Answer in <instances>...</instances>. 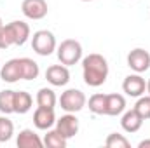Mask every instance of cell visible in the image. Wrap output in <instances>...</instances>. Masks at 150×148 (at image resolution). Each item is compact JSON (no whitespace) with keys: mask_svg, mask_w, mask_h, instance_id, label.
<instances>
[{"mask_svg":"<svg viewBox=\"0 0 150 148\" xmlns=\"http://www.w3.org/2000/svg\"><path fill=\"white\" fill-rule=\"evenodd\" d=\"M82 77L89 87H100L108 78V61L101 54H89L82 59Z\"/></svg>","mask_w":150,"mask_h":148,"instance_id":"cell-1","label":"cell"},{"mask_svg":"<svg viewBox=\"0 0 150 148\" xmlns=\"http://www.w3.org/2000/svg\"><path fill=\"white\" fill-rule=\"evenodd\" d=\"M30 38V26L25 21H11L0 26V49H9L11 45H25Z\"/></svg>","mask_w":150,"mask_h":148,"instance_id":"cell-2","label":"cell"},{"mask_svg":"<svg viewBox=\"0 0 150 148\" xmlns=\"http://www.w3.org/2000/svg\"><path fill=\"white\" fill-rule=\"evenodd\" d=\"M56 54H58V59L61 65L72 66L82 59V45H80V42H77L74 38H67L56 47Z\"/></svg>","mask_w":150,"mask_h":148,"instance_id":"cell-3","label":"cell"},{"mask_svg":"<svg viewBox=\"0 0 150 148\" xmlns=\"http://www.w3.org/2000/svg\"><path fill=\"white\" fill-rule=\"evenodd\" d=\"M56 37L49 30H38L32 37V49L38 56H51L56 51Z\"/></svg>","mask_w":150,"mask_h":148,"instance_id":"cell-4","label":"cell"},{"mask_svg":"<svg viewBox=\"0 0 150 148\" xmlns=\"http://www.w3.org/2000/svg\"><path fill=\"white\" fill-rule=\"evenodd\" d=\"M87 99H86V94L80 91V89H67L65 92H61V98H59V105L61 108L68 113H77L86 106Z\"/></svg>","mask_w":150,"mask_h":148,"instance_id":"cell-5","label":"cell"},{"mask_svg":"<svg viewBox=\"0 0 150 148\" xmlns=\"http://www.w3.org/2000/svg\"><path fill=\"white\" fill-rule=\"evenodd\" d=\"M127 66L134 72V73H143L150 68V52L136 47L127 54Z\"/></svg>","mask_w":150,"mask_h":148,"instance_id":"cell-6","label":"cell"},{"mask_svg":"<svg viewBox=\"0 0 150 148\" xmlns=\"http://www.w3.org/2000/svg\"><path fill=\"white\" fill-rule=\"evenodd\" d=\"M122 91L131 96V98H140L145 94L147 91V80L142 77L140 73H133V75H127L122 82Z\"/></svg>","mask_w":150,"mask_h":148,"instance_id":"cell-7","label":"cell"},{"mask_svg":"<svg viewBox=\"0 0 150 148\" xmlns=\"http://www.w3.org/2000/svg\"><path fill=\"white\" fill-rule=\"evenodd\" d=\"M21 11H23L25 18L38 21V19H44L47 16L49 7H47V2L45 0H23Z\"/></svg>","mask_w":150,"mask_h":148,"instance_id":"cell-8","label":"cell"},{"mask_svg":"<svg viewBox=\"0 0 150 148\" xmlns=\"http://www.w3.org/2000/svg\"><path fill=\"white\" fill-rule=\"evenodd\" d=\"M56 131L67 140L74 138L79 132V118L75 117V113L67 111V115H61L59 118H56Z\"/></svg>","mask_w":150,"mask_h":148,"instance_id":"cell-9","label":"cell"},{"mask_svg":"<svg viewBox=\"0 0 150 148\" xmlns=\"http://www.w3.org/2000/svg\"><path fill=\"white\" fill-rule=\"evenodd\" d=\"M45 80L54 87H63L70 82V72L65 65H52L45 70Z\"/></svg>","mask_w":150,"mask_h":148,"instance_id":"cell-10","label":"cell"},{"mask_svg":"<svg viewBox=\"0 0 150 148\" xmlns=\"http://www.w3.org/2000/svg\"><path fill=\"white\" fill-rule=\"evenodd\" d=\"M56 124V113L54 108H45V106H37L33 113V125L40 131H47Z\"/></svg>","mask_w":150,"mask_h":148,"instance_id":"cell-11","label":"cell"},{"mask_svg":"<svg viewBox=\"0 0 150 148\" xmlns=\"http://www.w3.org/2000/svg\"><path fill=\"white\" fill-rule=\"evenodd\" d=\"M120 125H122V129H124L126 132L133 134V132H138V131L142 129L143 118H142V115H140L138 111L133 108V110L124 111V115H122V118H120Z\"/></svg>","mask_w":150,"mask_h":148,"instance_id":"cell-12","label":"cell"},{"mask_svg":"<svg viewBox=\"0 0 150 148\" xmlns=\"http://www.w3.org/2000/svg\"><path fill=\"white\" fill-rule=\"evenodd\" d=\"M16 145L19 148H42L44 147V140H40V136L33 129H23L18 134Z\"/></svg>","mask_w":150,"mask_h":148,"instance_id":"cell-13","label":"cell"},{"mask_svg":"<svg viewBox=\"0 0 150 148\" xmlns=\"http://www.w3.org/2000/svg\"><path fill=\"white\" fill-rule=\"evenodd\" d=\"M0 78L4 82L14 84L18 80H21V68H19V58L9 59L2 68H0Z\"/></svg>","mask_w":150,"mask_h":148,"instance_id":"cell-14","label":"cell"},{"mask_svg":"<svg viewBox=\"0 0 150 148\" xmlns=\"http://www.w3.org/2000/svg\"><path fill=\"white\" fill-rule=\"evenodd\" d=\"M126 110V98L122 94H107V111L105 115H110V117H117L120 113H124Z\"/></svg>","mask_w":150,"mask_h":148,"instance_id":"cell-15","label":"cell"},{"mask_svg":"<svg viewBox=\"0 0 150 148\" xmlns=\"http://www.w3.org/2000/svg\"><path fill=\"white\" fill-rule=\"evenodd\" d=\"M33 105V98L30 92L26 91H16V98H14V113L25 115L32 110Z\"/></svg>","mask_w":150,"mask_h":148,"instance_id":"cell-16","label":"cell"},{"mask_svg":"<svg viewBox=\"0 0 150 148\" xmlns=\"http://www.w3.org/2000/svg\"><path fill=\"white\" fill-rule=\"evenodd\" d=\"M19 68H21V80H35L40 73L38 65L30 58H19Z\"/></svg>","mask_w":150,"mask_h":148,"instance_id":"cell-17","label":"cell"},{"mask_svg":"<svg viewBox=\"0 0 150 148\" xmlns=\"http://www.w3.org/2000/svg\"><path fill=\"white\" fill-rule=\"evenodd\" d=\"M38 106H45V108H54L56 103H58V98H56V92L49 87H42L38 89L37 98H35Z\"/></svg>","mask_w":150,"mask_h":148,"instance_id":"cell-18","label":"cell"},{"mask_svg":"<svg viewBox=\"0 0 150 148\" xmlns=\"http://www.w3.org/2000/svg\"><path fill=\"white\" fill-rule=\"evenodd\" d=\"M68 140L63 138L56 129H47V134L44 136V145L47 148H67Z\"/></svg>","mask_w":150,"mask_h":148,"instance_id":"cell-19","label":"cell"},{"mask_svg":"<svg viewBox=\"0 0 150 148\" xmlns=\"http://www.w3.org/2000/svg\"><path fill=\"white\" fill-rule=\"evenodd\" d=\"M14 98H16V91L11 89H4L0 91V111L9 115L14 113Z\"/></svg>","mask_w":150,"mask_h":148,"instance_id":"cell-20","label":"cell"},{"mask_svg":"<svg viewBox=\"0 0 150 148\" xmlns=\"http://www.w3.org/2000/svg\"><path fill=\"white\" fill-rule=\"evenodd\" d=\"M89 110L94 115H105L107 111V94L96 92L89 98Z\"/></svg>","mask_w":150,"mask_h":148,"instance_id":"cell-21","label":"cell"},{"mask_svg":"<svg viewBox=\"0 0 150 148\" xmlns=\"http://www.w3.org/2000/svg\"><path fill=\"white\" fill-rule=\"evenodd\" d=\"M14 134V124L7 117H0V143H7Z\"/></svg>","mask_w":150,"mask_h":148,"instance_id":"cell-22","label":"cell"},{"mask_svg":"<svg viewBox=\"0 0 150 148\" xmlns=\"http://www.w3.org/2000/svg\"><path fill=\"white\" fill-rule=\"evenodd\" d=\"M105 145L108 148H129L131 147V143L127 141V138L124 134H117V132H112V134L107 136Z\"/></svg>","mask_w":150,"mask_h":148,"instance_id":"cell-23","label":"cell"},{"mask_svg":"<svg viewBox=\"0 0 150 148\" xmlns=\"http://www.w3.org/2000/svg\"><path fill=\"white\" fill-rule=\"evenodd\" d=\"M134 110L142 115L143 120H149L150 118V94L149 96H140L136 105H134Z\"/></svg>","mask_w":150,"mask_h":148,"instance_id":"cell-24","label":"cell"},{"mask_svg":"<svg viewBox=\"0 0 150 148\" xmlns=\"http://www.w3.org/2000/svg\"><path fill=\"white\" fill-rule=\"evenodd\" d=\"M138 148H150V140H143L138 143Z\"/></svg>","mask_w":150,"mask_h":148,"instance_id":"cell-25","label":"cell"},{"mask_svg":"<svg viewBox=\"0 0 150 148\" xmlns=\"http://www.w3.org/2000/svg\"><path fill=\"white\" fill-rule=\"evenodd\" d=\"M147 92H149V94H150V78H149V80H147Z\"/></svg>","mask_w":150,"mask_h":148,"instance_id":"cell-26","label":"cell"},{"mask_svg":"<svg viewBox=\"0 0 150 148\" xmlns=\"http://www.w3.org/2000/svg\"><path fill=\"white\" fill-rule=\"evenodd\" d=\"M82 2H91V0H82Z\"/></svg>","mask_w":150,"mask_h":148,"instance_id":"cell-27","label":"cell"},{"mask_svg":"<svg viewBox=\"0 0 150 148\" xmlns=\"http://www.w3.org/2000/svg\"><path fill=\"white\" fill-rule=\"evenodd\" d=\"M2 25H4V23H2V19H0V26H2Z\"/></svg>","mask_w":150,"mask_h":148,"instance_id":"cell-28","label":"cell"}]
</instances>
